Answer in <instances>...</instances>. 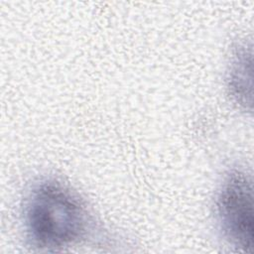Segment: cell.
<instances>
[{"label": "cell", "mask_w": 254, "mask_h": 254, "mask_svg": "<svg viewBox=\"0 0 254 254\" xmlns=\"http://www.w3.org/2000/svg\"><path fill=\"white\" fill-rule=\"evenodd\" d=\"M227 88L236 104L245 110L252 109V52L245 44L238 45L232 53Z\"/></svg>", "instance_id": "3957f363"}, {"label": "cell", "mask_w": 254, "mask_h": 254, "mask_svg": "<svg viewBox=\"0 0 254 254\" xmlns=\"http://www.w3.org/2000/svg\"><path fill=\"white\" fill-rule=\"evenodd\" d=\"M27 237L40 249H57L79 241L87 230V213L78 198L54 180L33 186L24 205Z\"/></svg>", "instance_id": "6da1fadb"}, {"label": "cell", "mask_w": 254, "mask_h": 254, "mask_svg": "<svg viewBox=\"0 0 254 254\" xmlns=\"http://www.w3.org/2000/svg\"><path fill=\"white\" fill-rule=\"evenodd\" d=\"M215 211L224 237L237 249L252 252L254 246L253 189L243 171H230L218 190Z\"/></svg>", "instance_id": "7a4b0ae2"}]
</instances>
